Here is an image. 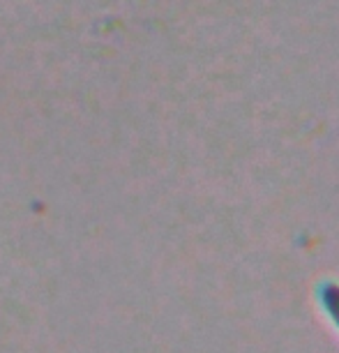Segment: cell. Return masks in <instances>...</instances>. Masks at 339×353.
Here are the masks:
<instances>
[{
    "instance_id": "obj_1",
    "label": "cell",
    "mask_w": 339,
    "mask_h": 353,
    "mask_svg": "<svg viewBox=\"0 0 339 353\" xmlns=\"http://www.w3.org/2000/svg\"><path fill=\"white\" fill-rule=\"evenodd\" d=\"M321 305H323V310L328 312V316L332 319V325L339 330V286H328V289H323Z\"/></svg>"
}]
</instances>
